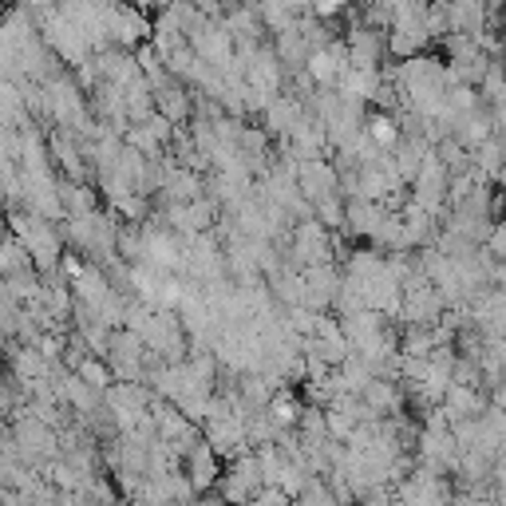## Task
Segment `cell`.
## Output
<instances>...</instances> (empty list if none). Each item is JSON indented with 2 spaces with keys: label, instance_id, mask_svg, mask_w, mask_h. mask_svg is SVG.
<instances>
[{
  "label": "cell",
  "instance_id": "cell-1",
  "mask_svg": "<svg viewBox=\"0 0 506 506\" xmlns=\"http://www.w3.org/2000/svg\"><path fill=\"white\" fill-rule=\"evenodd\" d=\"M368 135L376 138V143H392V138H396V127H392V119H372V123H368Z\"/></svg>",
  "mask_w": 506,
  "mask_h": 506
},
{
  "label": "cell",
  "instance_id": "cell-2",
  "mask_svg": "<svg viewBox=\"0 0 506 506\" xmlns=\"http://www.w3.org/2000/svg\"><path fill=\"white\" fill-rule=\"evenodd\" d=\"M340 0H317V13H337Z\"/></svg>",
  "mask_w": 506,
  "mask_h": 506
}]
</instances>
